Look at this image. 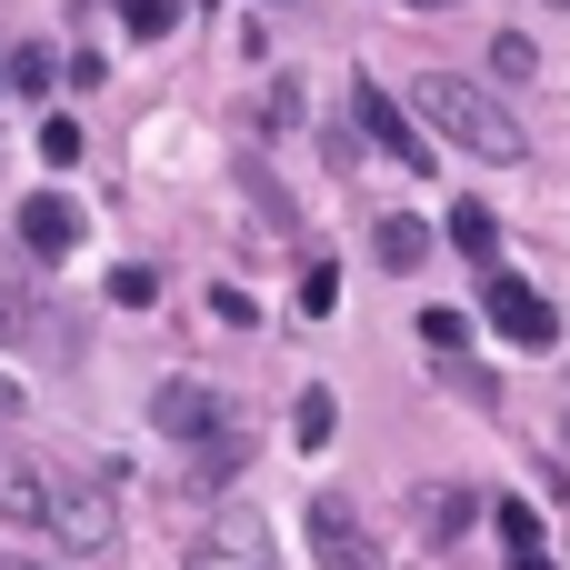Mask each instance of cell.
Instances as JSON below:
<instances>
[{
    "label": "cell",
    "instance_id": "1",
    "mask_svg": "<svg viewBox=\"0 0 570 570\" xmlns=\"http://www.w3.org/2000/svg\"><path fill=\"white\" fill-rule=\"evenodd\" d=\"M0 511L30 521V531H50L60 551H110V541H120V501H110V481L60 471V461H0Z\"/></svg>",
    "mask_w": 570,
    "mask_h": 570
},
{
    "label": "cell",
    "instance_id": "2",
    "mask_svg": "<svg viewBox=\"0 0 570 570\" xmlns=\"http://www.w3.org/2000/svg\"><path fill=\"white\" fill-rule=\"evenodd\" d=\"M411 110H421L451 150H471V160H501V170L531 160V130H521L481 80H461V70H421V80H411Z\"/></svg>",
    "mask_w": 570,
    "mask_h": 570
},
{
    "label": "cell",
    "instance_id": "3",
    "mask_svg": "<svg viewBox=\"0 0 570 570\" xmlns=\"http://www.w3.org/2000/svg\"><path fill=\"white\" fill-rule=\"evenodd\" d=\"M481 321H491L511 351H551V341H561V311H551L521 271H481Z\"/></svg>",
    "mask_w": 570,
    "mask_h": 570
},
{
    "label": "cell",
    "instance_id": "4",
    "mask_svg": "<svg viewBox=\"0 0 570 570\" xmlns=\"http://www.w3.org/2000/svg\"><path fill=\"white\" fill-rule=\"evenodd\" d=\"M311 551H321V570H381V541L351 511V491H321L311 501Z\"/></svg>",
    "mask_w": 570,
    "mask_h": 570
},
{
    "label": "cell",
    "instance_id": "5",
    "mask_svg": "<svg viewBox=\"0 0 570 570\" xmlns=\"http://www.w3.org/2000/svg\"><path fill=\"white\" fill-rule=\"evenodd\" d=\"M150 421H160L170 441H220V431H230V391H210V381H160Z\"/></svg>",
    "mask_w": 570,
    "mask_h": 570
},
{
    "label": "cell",
    "instance_id": "6",
    "mask_svg": "<svg viewBox=\"0 0 570 570\" xmlns=\"http://www.w3.org/2000/svg\"><path fill=\"white\" fill-rule=\"evenodd\" d=\"M361 130L381 140V160H401V170H431V150H421V130H411V110L381 90V80H361Z\"/></svg>",
    "mask_w": 570,
    "mask_h": 570
},
{
    "label": "cell",
    "instance_id": "7",
    "mask_svg": "<svg viewBox=\"0 0 570 570\" xmlns=\"http://www.w3.org/2000/svg\"><path fill=\"white\" fill-rule=\"evenodd\" d=\"M190 570H281V561H271V531H261L250 511H230V521L190 551Z\"/></svg>",
    "mask_w": 570,
    "mask_h": 570
},
{
    "label": "cell",
    "instance_id": "8",
    "mask_svg": "<svg viewBox=\"0 0 570 570\" xmlns=\"http://www.w3.org/2000/svg\"><path fill=\"white\" fill-rule=\"evenodd\" d=\"M20 240H30L40 261H70V250H80V210H70L60 190H30V200H20Z\"/></svg>",
    "mask_w": 570,
    "mask_h": 570
},
{
    "label": "cell",
    "instance_id": "9",
    "mask_svg": "<svg viewBox=\"0 0 570 570\" xmlns=\"http://www.w3.org/2000/svg\"><path fill=\"white\" fill-rule=\"evenodd\" d=\"M451 250H471L481 271H501V240H491V210H481V200H461V210H451Z\"/></svg>",
    "mask_w": 570,
    "mask_h": 570
},
{
    "label": "cell",
    "instance_id": "10",
    "mask_svg": "<svg viewBox=\"0 0 570 570\" xmlns=\"http://www.w3.org/2000/svg\"><path fill=\"white\" fill-rule=\"evenodd\" d=\"M431 261V230L421 220H381V271H421Z\"/></svg>",
    "mask_w": 570,
    "mask_h": 570
},
{
    "label": "cell",
    "instance_id": "11",
    "mask_svg": "<svg viewBox=\"0 0 570 570\" xmlns=\"http://www.w3.org/2000/svg\"><path fill=\"white\" fill-rule=\"evenodd\" d=\"M110 10H120L130 40H170V30H180V0H110Z\"/></svg>",
    "mask_w": 570,
    "mask_h": 570
},
{
    "label": "cell",
    "instance_id": "12",
    "mask_svg": "<svg viewBox=\"0 0 570 570\" xmlns=\"http://www.w3.org/2000/svg\"><path fill=\"white\" fill-rule=\"evenodd\" d=\"M331 421H341V411H331V391L311 381V391H301V411H291V441H301V451H321V441H331Z\"/></svg>",
    "mask_w": 570,
    "mask_h": 570
},
{
    "label": "cell",
    "instance_id": "13",
    "mask_svg": "<svg viewBox=\"0 0 570 570\" xmlns=\"http://www.w3.org/2000/svg\"><path fill=\"white\" fill-rule=\"evenodd\" d=\"M110 301H120V311H150V301H160V281H150L140 261H120V271H110Z\"/></svg>",
    "mask_w": 570,
    "mask_h": 570
},
{
    "label": "cell",
    "instance_id": "14",
    "mask_svg": "<svg viewBox=\"0 0 570 570\" xmlns=\"http://www.w3.org/2000/svg\"><path fill=\"white\" fill-rule=\"evenodd\" d=\"M421 341H431L441 361H461V341H471V321H461V311H421Z\"/></svg>",
    "mask_w": 570,
    "mask_h": 570
},
{
    "label": "cell",
    "instance_id": "15",
    "mask_svg": "<svg viewBox=\"0 0 570 570\" xmlns=\"http://www.w3.org/2000/svg\"><path fill=\"white\" fill-rule=\"evenodd\" d=\"M501 541H511V551H541V511H531V501H501Z\"/></svg>",
    "mask_w": 570,
    "mask_h": 570
},
{
    "label": "cell",
    "instance_id": "16",
    "mask_svg": "<svg viewBox=\"0 0 570 570\" xmlns=\"http://www.w3.org/2000/svg\"><path fill=\"white\" fill-rule=\"evenodd\" d=\"M10 90H50V50H40V40L10 50Z\"/></svg>",
    "mask_w": 570,
    "mask_h": 570
},
{
    "label": "cell",
    "instance_id": "17",
    "mask_svg": "<svg viewBox=\"0 0 570 570\" xmlns=\"http://www.w3.org/2000/svg\"><path fill=\"white\" fill-rule=\"evenodd\" d=\"M40 160H60V170H70V160H80V130H70V120H60V110H50V120H40Z\"/></svg>",
    "mask_w": 570,
    "mask_h": 570
},
{
    "label": "cell",
    "instance_id": "18",
    "mask_svg": "<svg viewBox=\"0 0 570 570\" xmlns=\"http://www.w3.org/2000/svg\"><path fill=\"white\" fill-rule=\"evenodd\" d=\"M331 301H341V271H331V261H311V281H301V311H311V321H321V311H331Z\"/></svg>",
    "mask_w": 570,
    "mask_h": 570
},
{
    "label": "cell",
    "instance_id": "19",
    "mask_svg": "<svg viewBox=\"0 0 570 570\" xmlns=\"http://www.w3.org/2000/svg\"><path fill=\"white\" fill-rule=\"evenodd\" d=\"M210 321H220V331H250L261 311H250V291H210Z\"/></svg>",
    "mask_w": 570,
    "mask_h": 570
},
{
    "label": "cell",
    "instance_id": "20",
    "mask_svg": "<svg viewBox=\"0 0 570 570\" xmlns=\"http://www.w3.org/2000/svg\"><path fill=\"white\" fill-rule=\"evenodd\" d=\"M30 321H40V311H30L20 291H0V341H30Z\"/></svg>",
    "mask_w": 570,
    "mask_h": 570
},
{
    "label": "cell",
    "instance_id": "21",
    "mask_svg": "<svg viewBox=\"0 0 570 570\" xmlns=\"http://www.w3.org/2000/svg\"><path fill=\"white\" fill-rule=\"evenodd\" d=\"M511 570H551V551H511Z\"/></svg>",
    "mask_w": 570,
    "mask_h": 570
},
{
    "label": "cell",
    "instance_id": "22",
    "mask_svg": "<svg viewBox=\"0 0 570 570\" xmlns=\"http://www.w3.org/2000/svg\"><path fill=\"white\" fill-rule=\"evenodd\" d=\"M0 90H10V60H0Z\"/></svg>",
    "mask_w": 570,
    "mask_h": 570
},
{
    "label": "cell",
    "instance_id": "23",
    "mask_svg": "<svg viewBox=\"0 0 570 570\" xmlns=\"http://www.w3.org/2000/svg\"><path fill=\"white\" fill-rule=\"evenodd\" d=\"M0 421H10V391H0Z\"/></svg>",
    "mask_w": 570,
    "mask_h": 570
},
{
    "label": "cell",
    "instance_id": "24",
    "mask_svg": "<svg viewBox=\"0 0 570 570\" xmlns=\"http://www.w3.org/2000/svg\"><path fill=\"white\" fill-rule=\"evenodd\" d=\"M421 10H441V0H421Z\"/></svg>",
    "mask_w": 570,
    "mask_h": 570
}]
</instances>
